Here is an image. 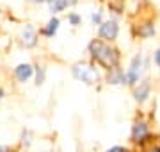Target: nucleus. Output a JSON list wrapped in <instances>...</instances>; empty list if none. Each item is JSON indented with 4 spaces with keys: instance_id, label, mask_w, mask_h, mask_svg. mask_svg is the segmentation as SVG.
<instances>
[{
    "instance_id": "1",
    "label": "nucleus",
    "mask_w": 160,
    "mask_h": 152,
    "mask_svg": "<svg viewBox=\"0 0 160 152\" xmlns=\"http://www.w3.org/2000/svg\"><path fill=\"white\" fill-rule=\"evenodd\" d=\"M89 50H91L92 57H96L98 61H100L103 66H107V68H112V66L118 64V54H116V50H112V48L107 47V45H103L102 41H98V40L91 41Z\"/></svg>"
},
{
    "instance_id": "2",
    "label": "nucleus",
    "mask_w": 160,
    "mask_h": 152,
    "mask_svg": "<svg viewBox=\"0 0 160 152\" xmlns=\"http://www.w3.org/2000/svg\"><path fill=\"white\" fill-rule=\"evenodd\" d=\"M73 75L78 79V81L86 82V84H94V82L98 81V72L94 66H91V64L87 63H77L73 66Z\"/></svg>"
},
{
    "instance_id": "3",
    "label": "nucleus",
    "mask_w": 160,
    "mask_h": 152,
    "mask_svg": "<svg viewBox=\"0 0 160 152\" xmlns=\"http://www.w3.org/2000/svg\"><path fill=\"white\" fill-rule=\"evenodd\" d=\"M141 64H142V59H141V56H137V57L132 61L130 70L126 72L125 77H123V82H126V84H135V82L139 81V73H141Z\"/></svg>"
},
{
    "instance_id": "4",
    "label": "nucleus",
    "mask_w": 160,
    "mask_h": 152,
    "mask_svg": "<svg viewBox=\"0 0 160 152\" xmlns=\"http://www.w3.org/2000/svg\"><path fill=\"white\" fill-rule=\"evenodd\" d=\"M118 36V24L116 22H105L100 27V38L103 40H116Z\"/></svg>"
},
{
    "instance_id": "5",
    "label": "nucleus",
    "mask_w": 160,
    "mask_h": 152,
    "mask_svg": "<svg viewBox=\"0 0 160 152\" xmlns=\"http://www.w3.org/2000/svg\"><path fill=\"white\" fill-rule=\"evenodd\" d=\"M38 36H36V30L32 29V27H25L22 32V43L25 45L27 48H32L36 47V43H38Z\"/></svg>"
},
{
    "instance_id": "6",
    "label": "nucleus",
    "mask_w": 160,
    "mask_h": 152,
    "mask_svg": "<svg viewBox=\"0 0 160 152\" xmlns=\"http://www.w3.org/2000/svg\"><path fill=\"white\" fill-rule=\"evenodd\" d=\"M14 75H16V79L20 82H25L29 81L30 77H32V66L30 64H18L16 68H14Z\"/></svg>"
},
{
    "instance_id": "7",
    "label": "nucleus",
    "mask_w": 160,
    "mask_h": 152,
    "mask_svg": "<svg viewBox=\"0 0 160 152\" xmlns=\"http://www.w3.org/2000/svg\"><path fill=\"white\" fill-rule=\"evenodd\" d=\"M132 136H133V140L135 141H142L146 136H148V125L146 123H135L133 125V131H132Z\"/></svg>"
},
{
    "instance_id": "8",
    "label": "nucleus",
    "mask_w": 160,
    "mask_h": 152,
    "mask_svg": "<svg viewBox=\"0 0 160 152\" xmlns=\"http://www.w3.org/2000/svg\"><path fill=\"white\" fill-rule=\"evenodd\" d=\"M148 95H149V82L144 81L137 88V91H135V99H137L139 102H144V100L148 99Z\"/></svg>"
},
{
    "instance_id": "9",
    "label": "nucleus",
    "mask_w": 160,
    "mask_h": 152,
    "mask_svg": "<svg viewBox=\"0 0 160 152\" xmlns=\"http://www.w3.org/2000/svg\"><path fill=\"white\" fill-rule=\"evenodd\" d=\"M50 2V9L52 13H59V11H64L68 7L69 0H48Z\"/></svg>"
},
{
    "instance_id": "10",
    "label": "nucleus",
    "mask_w": 160,
    "mask_h": 152,
    "mask_svg": "<svg viewBox=\"0 0 160 152\" xmlns=\"http://www.w3.org/2000/svg\"><path fill=\"white\" fill-rule=\"evenodd\" d=\"M57 29H59V20H57V18H52L50 22H48V27L43 29V34L48 36V38H52V36L57 32Z\"/></svg>"
},
{
    "instance_id": "11",
    "label": "nucleus",
    "mask_w": 160,
    "mask_h": 152,
    "mask_svg": "<svg viewBox=\"0 0 160 152\" xmlns=\"http://www.w3.org/2000/svg\"><path fill=\"white\" fill-rule=\"evenodd\" d=\"M123 73H121V72H114V73H112V75H109V81L112 82V84H118V82H123Z\"/></svg>"
},
{
    "instance_id": "12",
    "label": "nucleus",
    "mask_w": 160,
    "mask_h": 152,
    "mask_svg": "<svg viewBox=\"0 0 160 152\" xmlns=\"http://www.w3.org/2000/svg\"><path fill=\"white\" fill-rule=\"evenodd\" d=\"M69 22H71L73 25H78L80 24V16L78 14H69Z\"/></svg>"
},
{
    "instance_id": "13",
    "label": "nucleus",
    "mask_w": 160,
    "mask_h": 152,
    "mask_svg": "<svg viewBox=\"0 0 160 152\" xmlns=\"http://www.w3.org/2000/svg\"><path fill=\"white\" fill-rule=\"evenodd\" d=\"M92 22H94V24H100V22H102V13H94V14H92Z\"/></svg>"
},
{
    "instance_id": "14",
    "label": "nucleus",
    "mask_w": 160,
    "mask_h": 152,
    "mask_svg": "<svg viewBox=\"0 0 160 152\" xmlns=\"http://www.w3.org/2000/svg\"><path fill=\"white\" fill-rule=\"evenodd\" d=\"M155 63H157V66L160 68V48L155 52Z\"/></svg>"
},
{
    "instance_id": "15",
    "label": "nucleus",
    "mask_w": 160,
    "mask_h": 152,
    "mask_svg": "<svg viewBox=\"0 0 160 152\" xmlns=\"http://www.w3.org/2000/svg\"><path fill=\"white\" fill-rule=\"evenodd\" d=\"M107 152H126L123 147H112V149H109Z\"/></svg>"
},
{
    "instance_id": "16",
    "label": "nucleus",
    "mask_w": 160,
    "mask_h": 152,
    "mask_svg": "<svg viewBox=\"0 0 160 152\" xmlns=\"http://www.w3.org/2000/svg\"><path fill=\"white\" fill-rule=\"evenodd\" d=\"M0 152H7V149H4V147H2V149H0Z\"/></svg>"
},
{
    "instance_id": "17",
    "label": "nucleus",
    "mask_w": 160,
    "mask_h": 152,
    "mask_svg": "<svg viewBox=\"0 0 160 152\" xmlns=\"http://www.w3.org/2000/svg\"><path fill=\"white\" fill-rule=\"evenodd\" d=\"M30 2H45V0H30Z\"/></svg>"
},
{
    "instance_id": "18",
    "label": "nucleus",
    "mask_w": 160,
    "mask_h": 152,
    "mask_svg": "<svg viewBox=\"0 0 160 152\" xmlns=\"http://www.w3.org/2000/svg\"><path fill=\"white\" fill-rule=\"evenodd\" d=\"M2 95H4V93H2V91H0V99H2Z\"/></svg>"
},
{
    "instance_id": "19",
    "label": "nucleus",
    "mask_w": 160,
    "mask_h": 152,
    "mask_svg": "<svg viewBox=\"0 0 160 152\" xmlns=\"http://www.w3.org/2000/svg\"><path fill=\"white\" fill-rule=\"evenodd\" d=\"M73 2H75V0H73Z\"/></svg>"
}]
</instances>
